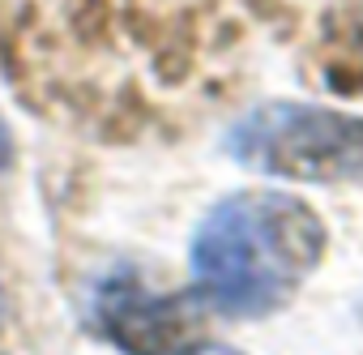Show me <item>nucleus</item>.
I'll list each match as a JSON object with an SVG mask.
<instances>
[{"label": "nucleus", "instance_id": "nucleus-1", "mask_svg": "<svg viewBox=\"0 0 363 355\" xmlns=\"http://www.w3.org/2000/svg\"><path fill=\"white\" fill-rule=\"evenodd\" d=\"M320 214L282 189L223 197L193 236V278L214 312L265 317L295 300L325 257Z\"/></svg>", "mask_w": 363, "mask_h": 355}, {"label": "nucleus", "instance_id": "nucleus-2", "mask_svg": "<svg viewBox=\"0 0 363 355\" xmlns=\"http://www.w3.org/2000/svg\"><path fill=\"white\" fill-rule=\"evenodd\" d=\"M227 154L274 180L354 189L363 185V116L320 103H261L227 133Z\"/></svg>", "mask_w": 363, "mask_h": 355}, {"label": "nucleus", "instance_id": "nucleus-3", "mask_svg": "<svg viewBox=\"0 0 363 355\" xmlns=\"http://www.w3.org/2000/svg\"><path fill=\"white\" fill-rule=\"evenodd\" d=\"M210 312L214 308L197 287L154 295L137 278H120L99 291L94 321L103 338L124 355H189L206 346Z\"/></svg>", "mask_w": 363, "mask_h": 355}, {"label": "nucleus", "instance_id": "nucleus-4", "mask_svg": "<svg viewBox=\"0 0 363 355\" xmlns=\"http://www.w3.org/2000/svg\"><path fill=\"white\" fill-rule=\"evenodd\" d=\"M9 163V129H5V116H0V171Z\"/></svg>", "mask_w": 363, "mask_h": 355}, {"label": "nucleus", "instance_id": "nucleus-5", "mask_svg": "<svg viewBox=\"0 0 363 355\" xmlns=\"http://www.w3.org/2000/svg\"><path fill=\"white\" fill-rule=\"evenodd\" d=\"M189 355H244V351H231V346H197V351H189Z\"/></svg>", "mask_w": 363, "mask_h": 355}, {"label": "nucleus", "instance_id": "nucleus-6", "mask_svg": "<svg viewBox=\"0 0 363 355\" xmlns=\"http://www.w3.org/2000/svg\"><path fill=\"white\" fill-rule=\"evenodd\" d=\"M0 321H5V287H0Z\"/></svg>", "mask_w": 363, "mask_h": 355}]
</instances>
